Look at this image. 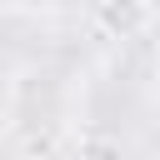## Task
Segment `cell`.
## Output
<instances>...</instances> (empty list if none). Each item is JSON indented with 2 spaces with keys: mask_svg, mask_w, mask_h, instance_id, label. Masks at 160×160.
<instances>
[{
  "mask_svg": "<svg viewBox=\"0 0 160 160\" xmlns=\"http://www.w3.org/2000/svg\"><path fill=\"white\" fill-rule=\"evenodd\" d=\"M95 30L105 40H140L155 30V0H95Z\"/></svg>",
  "mask_w": 160,
  "mask_h": 160,
  "instance_id": "cell-1",
  "label": "cell"
},
{
  "mask_svg": "<svg viewBox=\"0 0 160 160\" xmlns=\"http://www.w3.org/2000/svg\"><path fill=\"white\" fill-rule=\"evenodd\" d=\"M20 5H25V10H50L55 0H20Z\"/></svg>",
  "mask_w": 160,
  "mask_h": 160,
  "instance_id": "cell-2",
  "label": "cell"
},
{
  "mask_svg": "<svg viewBox=\"0 0 160 160\" xmlns=\"http://www.w3.org/2000/svg\"><path fill=\"white\" fill-rule=\"evenodd\" d=\"M150 75H155V85H160V40H155V60H150Z\"/></svg>",
  "mask_w": 160,
  "mask_h": 160,
  "instance_id": "cell-3",
  "label": "cell"
},
{
  "mask_svg": "<svg viewBox=\"0 0 160 160\" xmlns=\"http://www.w3.org/2000/svg\"><path fill=\"white\" fill-rule=\"evenodd\" d=\"M0 140H5V130H0Z\"/></svg>",
  "mask_w": 160,
  "mask_h": 160,
  "instance_id": "cell-4",
  "label": "cell"
}]
</instances>
